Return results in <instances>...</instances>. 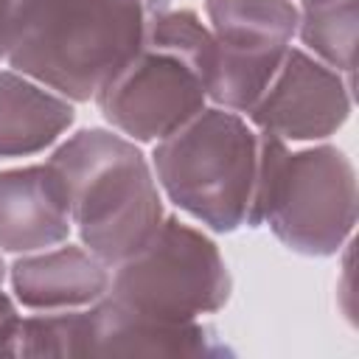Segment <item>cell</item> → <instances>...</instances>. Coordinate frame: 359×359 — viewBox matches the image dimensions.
<instances>
[{"label":"cell","mask_w":359,"mask_h":359,"mask_svg":"<svg viewBox=\"0 0 359 359\" xmlns=\"http://www.w3.org/2000/svg\"><path fill=\"white\" fill-rule=\"evenodd\" d=\"M143 0H14L6 59L53 93L87 101L137 53Z\"/></svg>","instance_id":"cell-1"},{"label":"cell","mask_w":359,"mask_h":359,"mask_svg":"<svg viewBox=\"0 0 359 359\" xmlns=\"http://www.w3.org/2000/svg\"><path fill=\"white\" fill-rule=\"evenodd\" d=\"M216 39L188 8L151 0L137 53L98 90L104 118L135 140H163L202 112Z\"/></svg>","instance_id":"cell-2"},{"label":"cell","mask_w":359,"mask_h":359,"mask_svg":"<svg viewBox=\"0 0 359 359\" xmlns=\"http://www.w3.org/2000/svg\"><path fill=\"white\" fill-rule=\"evenodd\" d=\"M73 224L84 247L104 264L140 252L163 224V202L143 154L104 129L76 132L53 157Z\"/></svg>","instance_id":"cell-3"},{"label":"cell","mask_w":359,"mask_h":359,"mask_svg":"<svg viewBox=\"0 0 359 359\" xmlns=\"http://www.w3.org/2000/svg\"><path fill=\"white\" fill-rule=\"evenodd\" d=\"M258 135L233 109H202L154 149L157 180L174 205L216 233L247 222Z\"/></svg>","instance_id":"cell-4"},{"label":"cell","mask_w":359,"mask_h":359,"mask_svg":"<svg viewBox=\"0 0 359 359\" xmlns=\"http://www.w3.org/2000/svg\"><path fill=\"white\" fill-rule=\"evenodd\" d=\"M230 275L216 244L199 230L163 219L151 241L118 264L107 297L129 314L160 323H194L227 303Z\"/></svg>","instance_id":"cell-5"},{"label":"cell","mask_w":359,"mask_h":359,"mask_svg":"<svg viewBox=\"0 0 359 359\" xmlns=\"http://www.w3.org/2000/svg\"><path fill=\"white\" fill-rule=\"evenodd\" d=\"M356 213L353 168L337 149L283 157L272 182L264 224L297 252L328 255L351 233Z\"/></svg>","instance_id":"cell-6"},{"label":"cell","mask_w":359,"mask_h":359,"mask_svg":"<svg viewBox=\"0 0 359 359\" xmlns=\"http://www.w3.org/2000/svg\"><path fill=\"white\" fill-rule=\"evenodd\" d=\"M348 109L351 95L334 70L303 50H286L269 87L247 112L261 132L311 140L331 135L348 118Z\"/></svg>","instance_id":"cell-7"},{"label":"cell","mask_w":359,"mask_h":359,"mask_svg":"<svg viewBox=\"0 0 359 359\" xmlns=\"http://www.w3.org/2000/svg\"><path fill=\"white\" fill-rule=\"evenodd\" d=\"M70 199L62 174L45 165L0 174V247L11 252L59 244L70 230Z\"/></svg>","instance_id":"cell-8"},{"label":"cell","mask_w":359,"mask_h":359,"mask_svg":"<svg viewBox=\"0 0 359 359\" xmlns=\"http://www.w3.org/2000/svg\"><path fill=\"white\" fill-rule=\"evenodd\" d=\"M213 331L194 323H160L129 314L109 297L93 309L90 356H213Z\"/></svg>","instance_id":"cell-9"},{"label":"cell","mask_w":359,"mask_h":359,"mask_svg":"<svg viewBox=\"0 0 359 359\" xmlns=\"http://www.w3.org/2000/svg\"><path fill=\"white\" fill-rule=\"evenodd\" d=\"M109 286L104 261L81 247H59L14 264V292L28 309L62 311L98 300Z\"/></svg>","instance_id":"cell-10"},{"label":"cell","mask_w":359,"mask_h":359,"mask_svg":"<svg viewBox=\"0 0 359 359\" xmlns=\"http://www.w3.org/2000/svg\"><path fill=\"white\" fill-rule=\"evenodd\" d=\"M73 123L65 95L17 73H0V157L36 154Z\"/></svg>","instance_id":"cell-11"},{"label":"cell","mask_w":359,"mask_h":359,"mask_svg":"<svg viewBox=\"0 0 359 359\" xmlns=\"http://www.w3.org/2000/svg\"><path fill=\"white\" fill-rule=\"evenodd\" d=\"M216 48L233 53H286L297 28L289 0H208Z\"/></svg>","instance_id":"cell-12"},{"label":"cell","mask_w":359,"mask_h":359,"mask_svg":"<svg viewBox=\"0 0 359 359\" xmlns=\"http://www.w3.org/2000/svg\"><path fill=\"white\" fill-rule=\"evenodd\" d=\"M300 36L314 53H320L334 67L353 70L356 45V0H331L320 6H303Z\"/></svg>","instance_id":"cell-13"},{"label":"cell","mask_w":359,"mask_h":359,"mask_svg":"<svg viewBox=\"0 0 359 359\" xmlns=\"http://www.w3.org/2000/svg\"><path fill=\"white\" fill-rule=\"evenodd\" d=\"M3 275H6V266H3V261H0V286H3ZM14 320H17V311H14L11 300L6 297V292L0 289V342L6 339L8 328L14 325Z\"/></svg>","instance_id":"cell-14"},{"label":"cell","mask_w":359,"mask_h":359,"mask_svg":"<svg viewBox=\"0 0 359 359\" xmlns=\"http://www.w3.org/2000/svg\"><path fill=\"white\" fill-rule=\"evenodd\" d=\"M11 11H14V0H0V59H6L11 39Z\"/></svg>","instance_id":"cell-15"},{"label":"cell","mask_w":359,"mask_h":359,"mask_svg":"<svg viewBox=\"0 0 359 359\" xmlns=\"http://www.w3.org/2000/svg\"><path fill=\"white\" fill-rule=\"evenodd\" d=\"M320 3H331V0H303V6H320Z\"/></svg>","instance_id":"cell-16"}]
</instances>
